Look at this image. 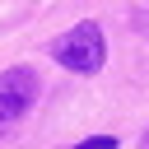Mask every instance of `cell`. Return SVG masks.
<instances>
[{"instance_id": "6da1fadb", "label": "cell", "mask_w": 149, "mask_h": 149, "mask_svg": "<svg viewBox=\"0 0 149 149\" xmlns=\"http://www.w3.org/2000/svg\"><path fill=\"white\" fill-rule=\"evenodd\" d=\"M56 65L65 70H79V74H98L102 61H107V47H102V28L98 23H74L56 47H51Z\"/></svg>"}, {"instance_id": "7a4b0ae2", "label": "cell", "mask_w": 149, "mask_h": 149, "mask_svg": "<svg viewBox=\"0 0 149 149\" xmlns=\"http://www.w3.org/2000/svg\"><path fill=\"white\" fill-rule=\"evenodd\" d=\"M37 74L28 70V65H14V70H0V140L33 112V102H37Z\"/></svg>"}, {"instance_id": "3957f363", "label": "cell", "mask_w": 149, "mask_h": 149, "mask_svg": "<svg viewBox=\"0 0 149 149\" xmlns=\"http://www.w3.org/2000/svg\"><path fill=\"white\" fill-rule=\"evenodd\" d=\"M74 149H116V140L112 135H93V140H79Z\"/></svg>"}, {"instance_id": "277c9868", "label": "cell", "mask_w": 149, "mask_h": 149, "mask_svg": "<svg viewBox=\"0 0 149 149\" xmlns=\"http://www.w3.org/2000/svg\"><path fill=\"white\" fill-rule=\"evenodd\" d=\"M140 149H149V130H144V140H140Z\"/></svg>"}]
</instances>
